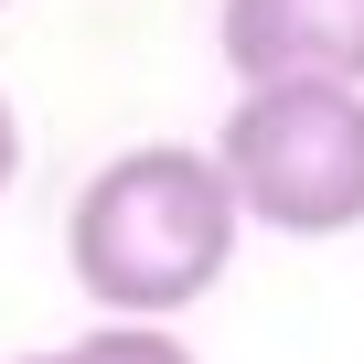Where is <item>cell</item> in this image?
<instances>
[{
  "mask_svg": "<svg viewBox=\"0 0 364 364\" xmlns=\"http://www.w3.org/2000/svg\"><path fill=\"white\" fill-rule=\"evenodd\" d=\"M0 11H11V0H0Z\"/></svg>",
  "mask_w": 364,
  "mask_h": 364,
  "instance_id": "7",
  "label": "cell"
},
{
  "mask_svg": "<svg viewBox=\"0 0 364 364\" xmlns=\"http://www.w3.org/2000/svg\"><path fill=\"white\" fill-rule=\"evenodd\" d=\"M247 225L353 236L364 225V86H247L215 129Z\"/></svg>",
  "mask_w": 364,
  "mask_h": 364,
  "instance_id": "2",
  "label": "cell"
},
{
  "mask_svg": "<svg viewBox=\"0 0 364 364\" xmlns=\"http://www.w3.org/2000/svg\"><path fill=\"white\" fill-rule=\"evenodd\" d=\"M11 364H97L86 343H65V353H11Z\"/></svg>",
  "mask_w": 364,
  "mask_h": 364,
  "instance_id": "6",
  "label": "cell"
},
{
  "mask_svg": "<svg viewBox=\"0 0 364 364\" xmlns=\"http://www.w3.org/2000/svg\"><path fill=\"white\" fill-rule=\"evenodd\" d=\"M11 182H22V107L0 97V193H11Z\"/></svg>",
  "mask_w": 364,
  "mask_h": 364,
  "instance_id": "5",
  "label": "cell"
},
{
  "mask_svg": "<svg viewBox=\"0 0 364 364\" xmlns=\"http://www.w3.org/2000/svg\"><path fill=\"white\" fill-rule=\"evenodd\" d=\"M236 86H364V0H225Z\"/></svg>",
  "mask_w": 364,
  "mask_h": 364,
  "instance_id": "3",
  "label": "cell"
},
{
  "mask_svg": "<svg viewBox=\"0 0 364 364\" xmlns=\"http://www.w3.org/2000/svg\"><path fill=\"white\" fill-rule=\"evenodd\" d=\"M236 236H247V204L225 161L193 139H139L86 171L65 215V268L107 321H171L236 268Z\"/></svg>",
  "mask_w": 364,
  "mask_h": 364,
  "instance_id": "1",
  "label": "cell"
},
{
  "mask_svg": "<svg viewBox=\"0 0 364 364\" xmlns=\"http://www.w3.org/2000/svg\"><path fill=\"white\" fill-rule=\"evenodd\" d=\"M86 353H97V364H193V353L171 343V321H97Z\"/></svg>",
  "mask_w": 364,
  "mask_h": 364,
  "instance_id": "4",
  "label": "cell"
}]
</instances>
